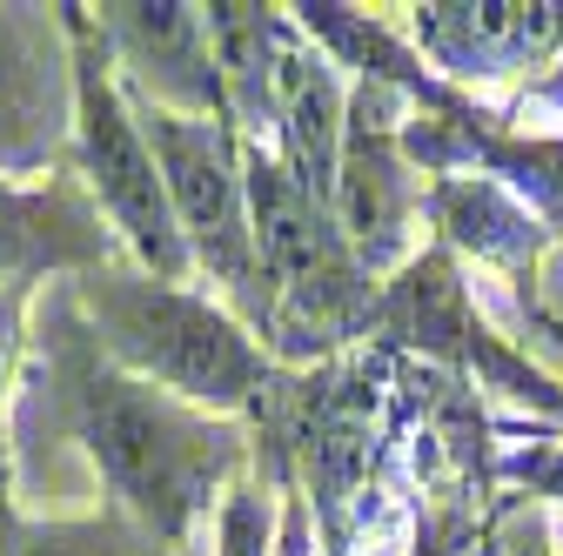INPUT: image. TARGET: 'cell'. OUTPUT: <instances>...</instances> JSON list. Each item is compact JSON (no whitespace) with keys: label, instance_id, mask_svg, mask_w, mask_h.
Segmentation results:
<instances>
[{"label":"cell","instance_id":"1","mask_svg":"<svg viewBox=\"0 0 563 556\" xmlns=\"http://www.w3.org/2000/svg\"><path fill=\"white\" fill-rule=\"evenodd\" d=\"M8 436L81 449L108 503L128 510L141 530H155L168 549H181L208 510H222V497L249 476L255 456L249 423L188 409L181 396L128 376L88 329L75 282H47L34 296Z\"/></svg>","mask_w":563,"mask_h":556},{"label":"cell","instance_id":"2","mask_svg":"<svg viewBox=\"0 0 563 556\" xmlns=\"http://www.w3.org/2000/svg\"><path fill=\"white\" fill-rule=\"evenodd\" d=\"M75 302H81L88 329L101 335V349L128 376L155 382V389L181 396L188 409H208V415L249 423V409L262 402V389L282 369L216 289L155 282L128 255L75 275Z\"/></svg>","mask_w":563,"mask_h":556},{"label":"cell","instance_id":"3","mask_svg":"<svg viewBox=\"0 0 563 556\" xmlns=\"http://www.w3.org/2000/svg\"><path fill=\"white\" fill-rule=\"evenodd\" d=\"M249 215H255V262L268 289L262 349L289 369L335 363V349L376 335L383 289L363 268L356 242L342 235L335 208L316 201L275 148L249 142Z\"/></svg>","mask_w":563,"mask_h":556},{"label":"cell","instance_id":"4","mask_svg":"<svg viewBox=\"0 0 563 556\" xmlns=\"http://www.w3.org/2000/svg\"><path fill=\"white\" fill-rule=\"evenodd\" d=\"M60 14H67V34H75V155H67V175L108 215V229L134 268H148L155 282H195L162 162L148 148V134H141V114H134L121 67L95 27V8L60 0Z\"/></svg>","mask_w":563,"mask_h":556},{"label":"cell","instance_id":"5","mask_svg":"<svg viewBox=\"0 0 563 556\" xmlns=\"http://www.w3.org/2000/svg\"><path fill=\"white\" fill-rule=\"evenodd\" d=\"M141 114V134L162 162L175 222L195 262V282L216 289L262 342L268 322V289H262V262H255V215H249V142L235 121H201V114H175L128 94Z\"/></svg>","mask_w":563,"mask_h":556},{"label":"cell","instance_id":"6","mask_svg":"<svg viewBox=\"0 0 563 556\" xmlns=\"http://www.w3.org/2000/svg\"><path fill=\"white\" fill-rule=\"evenodd\" d=\"M75 155V34L60 8L0 0V181L67 175Z\"/></svg>","mask_w":563,"mask_h":556},{"label":"cell","instance_id":"7","mask_svg":"<svg viewBox=\"0 0 563 556\" xmlns=\"http://www.w3.org/2000/svg\"><path fill=\"white\" fill-rule=\"evenodd\" d=\"M396 108H402V94L383 88V81H356V88H349V134H342V168H335V194H329L342 235L356 242L369 275L402 262L409 222L422 208L416 162L396 142V127H402Z\"/></svg>","mask_w":563,"mask_h":556},{"label":"cell","instance_id":"8","mask_svg":"<svg viewBox=\"0 0 563 556\" xmlns=\"http://www.w3.org/2000/svg\"><path fill=\"white\" fill-rule=\"evenodd\" d=\"M95 27L121 67L128 94L175 108V114H201V121H235L216 34H208V8H188V0H108V8H95Z\"/></svg>","mask_w":563,"mask_h":556},{"label":"cell","instance_id":"9","mask_svg":"<svg viewBox=\"0 0 563 556\" xmlns=\"http://www.w3.org/2000/svg\"><path fill=\"white\" fill-rule=\"evenodd\" d=\"M121 262L108 215L75 175L0 181V289H47Z\"/></svg>","mask_w":563,"mask_h":556},{"label":"cell","instance_id":"10","mask_svg":"<svg viewBox=\"0 0 563 556\" xmlns=\"http://www.w3.org/2000/svg\"><path fill=\"white\" fill-rule=\"evenodd\" d=\"M416 47L456 81H497L563 47V0H430Z\"/></svg>","mask_w":563,"mask_h":556},{"label":"cell","instance_id":"11","mask_svg":"<svg viewBox=\"0 0 563 556\" xmlns=\"http://www.w3.org/2000/svg\"><path fill=\"white\" fill-rule=\"evenodd\" d=\"M342 134H349V88L335 75V60L289 14V27H282V60H275V142L268 148L316 201H329L335 168H342Z\"/></svg>","mask_w":563,"mask_h":556},{"label":"cell","instance_id":"12","mask_svg":"<svg viewBox=\"0 0 563 556\" xmlns=\"http://www.w3.org/2000/svg\"><path fill=\"white\" fill-rule=\"evenodd\" d=\"M282 27L289 8H262V0H208V34H216L229 114L242 142H275V60H282Z\"/></svg>","mask_w":563,"mask_h":556},{"label":"cell","instance_id":"13","mask_svg":"<svg viewBox=\"0 0 563 556\" xmlns=\"http://www.w3.org/2000/svg\"><path fill=\"white\" fill-rule=\"evenodd\" d=\"M422 208L437 215L443 242L470 248L476 262H497V268H517V262H530V255H537V242H543V229H537V215H530V208H523L510 188L483 181V175L437 181L430 194H422Z\"/></svg>","mask_w":563,"mask_h":556},{"label":"cell","instance_id":"14","mask_svg":"<svg viewBox=\"0 0 563 556\" xmlns=\"http://www.w3.org/2000/svg\"><path fill=\"white\" fill-rule=\"evenodd\" d=\"M0 556H175V549L114 503L88 516H47V523L21 516L8 490V449H0Z\"/></svg>","mask_w":563,"mask_h":556},{"label":"cell","instance_id":"15","mask_svg":"<svg viewBox=\"0 0 563 556\" xmlns=\"http://www.w3.org/2000/svg\"><path fill=\"white\" fill-rule=\"evenodd\" d=\"M275 503L282 497L249 469L235 490L222 497V510H216V556H275V530H282Z\"/></svg>","mask_w":563,"mask_h":556},{"label":"cell","instance_id":"16","mask_svg":"<svg viewBox=\"0 0 563 556\" xmlns=\"http://www.w3.org/2000/svg\"><path fill=\"white\" fill-rule=\"evenodd\" d=\"M41 289H0V402H14L21 363H27V322Z\"/></svg>","mask_w":563,"mask_h":556},{"label":"cell","instance_id":"17","mask_svg":"<svg viewBox=\"0 0 563 556\" xmlns=\"http://www.w3.org/2000/svg\"><path fill=\"white\" fill-rule=\"evenodd\" d=\"M510 476L537 482L543 497H563V449H543V456H517V463H510Z\"/></svg>","mask_w":563,"mask_h":556},{"label":"cell","instance_id":"18","mask_svg":"<svg viewBox=\"0 0 563 556\" xmlns=\"http://www.w3.org/2000/svg\"><path fill=\"white\" fill-rule=\"evenodd\" d=\"M504 556H550V530H543V516L517 523V530H510V543H504Z\"/></svg>","mask_w":563,"mask_h":556},{"label":"cell","instance_id":"19","mask_svg":"<svg viewBox=\"0 0 563 556\" xmlns=\"http://www.w3.org/2000/svg\"><path fill=\"white\" fill-rule=\"evenodd\" d=\"M537 101H550V108H563V60L550 67V75L537 81Z\"/></svg>","mask_w":563,"mask_h":556}]
</instances>
